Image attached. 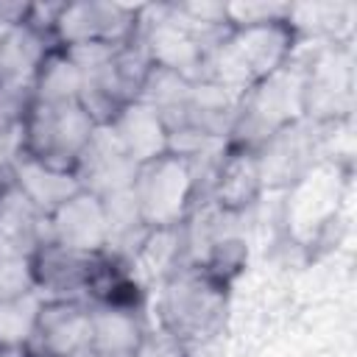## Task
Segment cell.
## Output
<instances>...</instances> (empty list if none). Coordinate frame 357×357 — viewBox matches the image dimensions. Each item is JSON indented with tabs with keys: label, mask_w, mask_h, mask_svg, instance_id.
Segmentation results:
<instances>
[{
	"label": "cell",
	"mask_w": 357,
	"mask_h": 357,
	"mask_svg": "<svg viewBox=\"0 0 357 357\" xmlns=\"http://www.w3.org/2000/svg\"><path fill=\"white\" fill-rule=\"evenodd\" d=\"M75 357H95V354H89V351H84V354H75Z\"/></svg>",
	"instance_id": "cell-21"
},
{
	"label": "cell",
	"mask_w": 357,
	"mask_h": 357,
	"mask_svg": "<svg viewBox=\"0 0 357 357\" xmlns=\"http://www.w3.org/2000/svg\"><path fill=\"white\" fill-rule=\"evenodd\" d=\"M142 6L128 3H59L50 14V39L59 47L86 45H123L137 36Z\"/></svg>",
	"instance_id": "cell-7"
},
{
	"label": "cell",
	"mask_w": 357,
	"mask_h": 357,
	"mask_svg": "<svg viewBox=\"0 0 357 357\" xmlns=\"http://www.w3.org/2000/svg\"><path fill=\"white\" fill-rule=\"evenodd\" d=\"M206 184L209 187L204 190L201 201H209L215 209L226 215H243L265 192L257 151L226 145L215 159Z\"/></svg>",
	"instance_id": "cell-13"
},
{
	"label": "cell",
	"mask_w": 357,
	"mask_h": 357,
	"mask_svg": "<svg viewBox=\"0 0 357 357\" xmlns=\"http://www.w3.org/2000/svg\"><path fill=\"white\" fill-rule=\"evenodd\" d=\"M229 290L231 284L184 259L156 284V326L195 357L223 332Z\"/></svg>",
	"instance_id": "cell-2"
},
{
	"label": "cell",
	"mask_w": 357,
	"mask_h": 357,
	"mask_svg": "<svg viewBox=\"0 0 357 357\" xmlns=\"http://www.w3.org/2000/svg\"><path fill=\"white\" fill-rule=\"evenodd\" d=\"M28 98L31 89L25 86H0V165L14 162L20 153Z\"/></svg>",
	"instance_id": "cell-19"
},
{
	"label": "cell",
	"mask_w": 357,
	"mask_h": 357,
	"mask_svg": "<svg viewBox=\"0 0 357 357\" xmlns=\"http://www.w3.org/2000/svg\"><path fill=\"white\" fill-rule=\"evenodd\" d=\"M100 254H84L53 240H42L31 251V282L42 298H89Z\"/></svg>",
	"instance_id": "cell-10"
},
{
	"label": "cell",
	"mask_w": 357,
	"mask_h": 357,
	"mask_svg": "<svg viewBox=\"0 0 357 357\" xmlns=\"http://www.w3.org/2000/svg\"><path fill=\"white\" fill-rule=\"evenodd\" d=\"M204 178H209V170L176 151H165L137 165L131 201L142 226L148 231L184 226V220L204 198Z\"/></svg>",
	"instance_id": "cell-3"
},
{
	"label": "cell",
	"mask_w": 357,
	"mask_h": 357,
	"mask_svg": "<svg viewBox=\"0 0 357 357\" xmlns=\"http://www.w3.org/2000/svg\"><path fill=\"white\" fill-rule=\"evenodd\" d=\"M45 240L84 254L106 251L112 240L106 204L89 190H75L53 212L45 215Z\"/></svg>",
	"instance_id": "cell-11"
},
{
	"label": "cell",
	"mask_w": 357,
	"mask_h": 357,
	"mask_svg": "<svg viewBox=\"0 0 357 357\" xmlns=\"http://www.w3.org/2000/svg\"><path fill=\"white\" fill-rule=\"evenodd\" d=\"M354 112L351 42H318L301 56V114L318 126H346Z\"/></svg>",
	"instance_id": "cell-6"
},
{
	"label": "cell",
	"mask_w": 357,
	"mask_h": 357,
	"mask_svg": "<svg viewBox=\"0 0 357 357\" xmlns=\"http://www.w3.org/2000/svg\"><path fill=\"white\" fill-rule=\"evenodd\" d=\"M103 128L114 137V142L126 151V156L134 165H142V162L170 151L167 126L162 123L159 112L151 103H145L142 98L126 103Z\"/></svg>",
	"instance_id": "cell-16"
},
{
	"label": "cell",
	"mask_w": 357,
	"mask_h": 357,
	"mask_svg": "<svg viewBox=\"0 0 357 357\" xmlns=\"http://www.w3.org/2000/svg\"><path fill=\"white\" fill-rule=\"evenodd\" d=\"M148 321L139 307L89 304V354L134 357L148 335Z\"/></svg>",
	"instance_id": "cell-15"
},
{
	"label": "cell",
	"mask_w": 357,
	"mask_h": 357,
	"mask_svg": "<svg viewBox=\"0 0 357 357\" xmlns=\"http://www.w3.org/2000/svg\"><path fill=\"white\" fill-rule=\"evenodd\" d=\"M0 357H17V354H0Z\"/></svg>",
	"instance_id": "cell-22"
},
{
	"label": "cell",
	"mask_w": 357,
	"mask_h": 357,
	"mask_svg": "<svg viewBox=\"0 0 357 357\" xmlns=\"http://www.w3.org/2000/svg\"><path fill=\"white\" fill-rule=\"evenodd\" d=\"M134 170L137 165L126 156V151L114 142V137L100 126L75 167V178L81 190H89L92 195L106 201L131 190Z\"/></svg>",
	"instance_id": "cell-14"
},
{
	"label": "cell",
	"mask_w": 357,
	"mask_h": 357,
	"mask_svg": "<svg viewBox=\"0 0 357 357\" xmlns=\"http://www.w3.org/2000/svg\"><path fill=\"white\" fill-rule=\"evenodd\" d=\"M349 173L337 159H321L287 187V226H301L304 243L315 245L324 231L337 223Z\"/></svg>",
	"instance_id": "cell-8"
},
{
	"label": "cell",
	"mask_w": 357,
	"mask_h": 357,
	"mask_svg": "<svg viewBox=\"0 0 357 357\" xmlns=\"http://www.w3.org/2000/svg\"><path fill=\"white\" fill-rule=\"evenodd\" d=\"M89 349V301L45 298L25 357H75Z\"/></svg>",
	"instance_id": "cell-12"
},
{
	"label": "cell",
	"mask_w": 357,
	"mask_h": 357,
	"mask_svg": "<svg viewBox=\"0 0 357 357\" xmlns=\"http://www.w3.org/2000/svg\"><path fill=\"white\" fill-rule=\"evenodd\" d=\"M298 36L284 17L229 25L204 53L198 78L223 86L231 95H245L254 84L284 67L298 53Z\"/></svg>",
	"instance_id": "cell-1"
},
{
	"label": "cell",
	"mask_w": 357,
	"mask_h": 357,
	"mask_svg": "<svg viewBox=\"0 0 357 357\" xmlns=\"http://www.w3.org/2000/svg\"><path fill=\"white\" fill-rule=\"evenodd\" d=\"M11 170H14V178H17V187L33 201V206L47 215L53 212L64 198H70L75 190H81L75 173H64V170H53V167H45L22 153L14 156L11 162Z\"/></svg>",
	"instance_id": "cell-17"
},
{
	"label": "cell",
	"mask_w": 357,
	"mask_h": 357,
	"mask_svg": "<svg viewBox=\"0 0 357 357\" xmlns=\"http://www.w3.org/2000/svg\"><path fill=\"white\" fill-rule=\"evenodd\" d=\"M335 128L337 126H318L301 117L298 123L262 142L257 148V159L265 190H287L312 165H318L321 159H332L326 156V142Z\"/></svg>",
	"instance_id": "cell-9"
},
{
	"label": "cell",
	"mask_w": 357,
	"mask_h": 357,
	"mask_svg": "<svg viewBox=\"0 0 357 357\" xmlns=\"http://www.w3.org/2000/svg\"><path fill=\"white\" fill-rule=\"evenodd\" d=\"M301 117V53H296L284 67L240 95L229 145L257 151L262 142Z\"/></svg>",
	"instance_id": "cell-5"
},
{
	"label": "cell",
	"mask_w": 357,
	"mask_h": 357,
	"mask_svg": "<svg viewBox=\"0 0 357 357\" xmlns=\"http://www.w3.org/2000/svg\"><path fill=\"white\" fill-rule=\"evenodd\" d=\"M42 301L45 298L36 290H25V293L0 298V354L25 357V349L36 329Z\"/></svg>",
	"instance_id": "cell-18"
},
{
	"label": "cell",
	"mask_w": 357,
	"mask_h": 357,
	"mask_svg": "<svg viewBox=\"0 0 357 357\" xmlns=\"http://www.w3.org/2000/svg\"><path fill=\"white\" fill-rule=\"evenodd\" d=\"M134 357H192L178 340H173L170 335H165L159 326L156 329H148L139 351Z\"/></svg>",
	"instance_id": "cell-20"
},
{
	"label": "cell",
	"mask_w": 357,
	"mask_h": 357,
	"mask_svg": "<svg viewBox=\"0 0 357 357\" xmlns=\"http://www.w3.org/2000/svg\"><path fill=\"white\" fill-rule=\"evenodd\" d=\"M98 128L81 100L28 98L20 153L45 167L75 173Z\"/></svg>",
	"instance_id": "cell-4"
}]
</instances>
